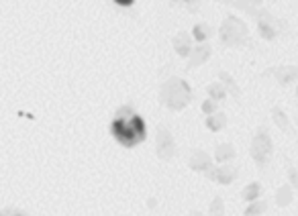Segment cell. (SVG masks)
Segmentation results:
<instances>
[{"label":"cell","mask_w":298,"mask_h":216,"mask_svg":"<svg viewBox=\"0 0 298 216\" xmlns=\"http://www.w3.org/2000/svg\"><path fill=\"white\" fill-rule=\"evenodd\" d=\"M117 4H121V6H129V4H133V0H114Z\"/></svg>","instance_id":"7a4b0ae2"},{"label":"cell","mask_w":298,"mask_h":216,"mask_svg":"<svg viewBox=\"0 0 298 216\" xmlns=\"http://www.w3.org/2000/svg\"><path fill=\"white\" fill-rule=\"evenodd\" d=\"M112 135L123 147H135L145 139V122L139 115L123 108L112 120Z\"/></svg>","instance_id":"6da1fadb"}]
</instances>
